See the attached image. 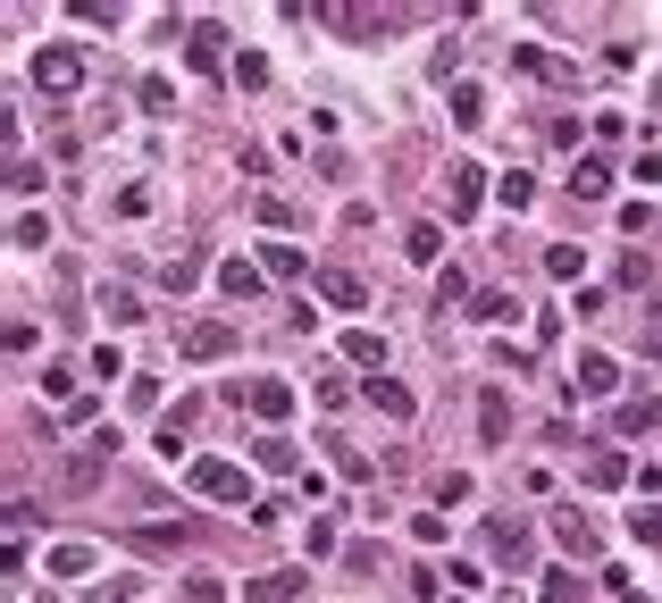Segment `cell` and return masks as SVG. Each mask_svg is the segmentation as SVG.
Instances as JSON below:
<instances>
[{"mask_svg": "<svg viewBox=\"0 0 662 603\" xmlns=\"http://www.w3.org/2000/svg\"><path fill=\"white\" fill-rule=\"evenodd\" d=\"M310 285H319V302H327V310H369V285H360L353 268H319Z\"/></svg>", "mask_w": 662, "mask_h": 603, "instance_id": "cell-10", "label": "cell"}, {"mask_svg": "<svg viewBox=\"0 0 662 603\" xmlns=\"http://www.w3.org/2000/svg\"><path fill=\"white\" fill-rule=\"evenodd\" d=\"M629 536H638L645 553H662V503H638V511H629Z\"/></svg>", "mask_w": 662, "mask_h": 603, "instance_id": "cell-29", "label": "cell"}, {"mask_svg": "<svg viewBox=\"0 0 662 603\" xmlns=\"http://www.w3.org/2000/svg\"><path fill=\"white\" fill-rule=\"evenodd\" d=\"M110 444H118V436L101 428V436H93L84 452H68V470H59V487H68V494H93V487H101V461H110Z\"/></svg>", "mask_w": 662, "mask_h": 603, "instance_id": "cell-4", "label": "cell"}, {"mask_svg": "<svg viewBox=\"0 0 662 603\" xmlns=\"http://www.w3.org/2000/svg\"><path fill=\"white\" fill-rule=\"evenodd\" d=\"M344 360H353V369H378V377H386V336H378V327H353V336H344Z\"/></svg>", "mask_w": 662, "mask_h": 603, "instance_id": "cell-16", "label": "cell"}, {"mask_svg": "<svg viewBox=\"0 0 662 603\" xmlns=\"http://www.w3.org/2000/svg\"><path fill=\"white\" fill-rule=\"evenodd\" d=\"M495 202H503V209H529V202H537V185L511 168V176H495Z\"/></svg>", "mask_w": 662, "mask_h": 603, "instance_id": "cell-32", "label": "cell"}, {"mask_svg": "<svg viewBox=\"0 0 662 603\" xmlns=\"http://www.w3.org/2000/svg\"><path fill=\"white\" fill-rule=\"evenodd\" d=\"M101 319H110V327H134V319H143V302H134L126 285H101Z\"/></svg>", "mask_w": 662, "mask_h": 603, "instance_id": "cell-25", "label": "cell"}, {"mask_svg": "<svg viewBox=\"0 0 662 603\" xmlns=\"http://www.w3.org/2000/svg\"><path fill=\"white\" fill-rule=\"evenodd\" d=\"M261 268L268 277H303V244H261Z\"/></svg>", "mask_w": 662, "mask_h": 603, "instance_id": "cell-31", "label": "cell"}, {"mask_svg": "<svg viewBox=\"0 0 662 603\" xmlns=\"http://www.w3.org/2000/svg\"><path fill=\"white\" fill-rule=\"evenodd\" d=\"M160 285H169V294H193V285H202V252H176V260L160 268Z\"/></svg>", "mask_w": 662, "mask_h": 603, "instance_id": "cell-27", "label": "cell"}, {"mask_svg": "<svg viewBox=\"0 0 662 603\" xmlns=\"http://www.w3.org/2000/svg\"><path fill=\"white\" fill-rule=\"evenodd\" d=\"M579 268H587V252H579V244H553V252H546V277H562V285H570Z\"/></svg>", "mask_w": 662, "mask_h": 603, "instance_id": "cell-34", "label": "cell"}, {"mask_svg": "<svg viewBox=\"0 0 662 603\" xmlns=\"http://www.w3.org/2000/svg\"><path fill=\"white\" fill-rule=\"evenodd\" d=\"M176 595L185 603H227V579L218 570H193V579H176Z\"/></svg>", "mask_w": 662, "mask_h": 603, "instance_id": "cell-28", "label": "cell"}, {"mask_svg": "<svg viewBox=\"0 0 662 603\" xmlns=\"http://www.w3.org/2000/svg\"><path fill=\"white\" fill-rule=\"evenodd\" d=\"M235 402H244L261 428H277V419L294 411V386H285V377H252V386H235Z\"/></svg>", "mask_w": 662, "mask_h": 603, "instance_id": "cell-3", "label": "cell"}, {"mask_svg": "<svg viewBox=\"0 0 662 603\" xmlns=\"http://www.w3.org/2000/svg\"><path fill=\"white\" fill-rule=\"evenodd\" d=\"M303 553H310V562H327V553H336V520H319V511H310V528H303Z\"/></svg>", "mask_w": 662, "mask_h": 603, "instance_id": "cell-33", "label": "cell"}, {"mask_svg": "<svg viewBox=\"0 0 662 603\" xmlns=\"http://www.w3.org/2000/svg\"><path fill=\"white\" fill-rule=\"evenodd\" d=\"M42 570H51V579H84V570H93V545H51Z\"/></svg>", "mask_w": 662, "mask_h": 603, "instance_id": "cell-23", "label": "cell"}, {"mask_svg": "<svg viewBox=\"0 0 662 603\" xmlns=\"http://www.w3.org/2000/svg\"><path fill=\"white\" fill-rule=\"evenodd\" d=\"M621 603H638V595H621Z\"/></svg>", "mask_w": 662, "mask_h": 603, "instance_id": "cell-39", "label": "cell"}, {"mask_svg": "<svg viewBox=\"0 0 662 603\" xmlns=\"http://www.w3.org/2000/svg\"><path fill=\"white\" fill-rule=\"evenodd\" d=\"M360 395L378 402L386 419H411V411H419V395H411V386H403V377H369V386H360Z\"/></svg>", "mask_w": 662, "mask_h": 603, "instance_id": "cell-15", "label": "cell"}, {"mask_svg": "<svg viewBox=\"0 0 662 603\" xmlns=\"http://www.w3.org/2000/svg\"><path fill=\"white\" fill-rule=\"evenodd\" d=\"M553 536H562V545L579 553V562H595V553H604V545H595V520H587L579 503H570V511H553Z\"/></svg>", "mask_w": 662, "mask_h": 603, "instance_id": "cell-13", "label": "cell"}, {"mask_svg": "<svg viewBox=\"0 0 662 603\" xmlns=\"http://www.w3.org/2000/svg\"><path fill=\"white\" fill-rule=\"evenodd\" d=\"M403 252H411V260H436V252H445V226H436V218H419L411 235H403Z\"/></svg>", "mask_w": 662, "mask_h": 603, "instance_id": "cell-30", "label": "cell"}, {"mask_svg": "<svg viewBox=\"0 0 662 603\" xmlns=\"http://www.w3.org/2000/svg\"><path fill=\"white\" fill-rule=\"evenodd\" d=\"M252 461H261L268 478H303V444H294V436H285V428H268L261 444H252Z\"/></svg>", "mask_w": 662, "mask_h": 603, "instance_id": "cell-8", "label": "cell"}, {"mask_svg": "<svg viewBox=\"0 0 662 603\" xmlns=\"http://www.w3.org/2000/svg\"><path fill=\"white\" fill-rule=\"evenodd\" d=\"M487 545L503 553L511 570H529V520H511V511H503V520H487Z\"/></svg>", "mask_w": 662, "mask_h": 603, "instance_id": "cell-14", "label": "cell"}, {"mask_svg": "<svg viewBox=\"0 0 662 603\" xmlns=\"http://www.w3.org/2000/svg\"><path fill=\"white\" fill-rule=\"evenodd\" d=\"M84 603H126V586H93V595H84Z\"/></svg>", "mask_w": 662, "mask_h": 603, "instance_id": "cell-38", "label": "cell"}, {"mask_svg": "<svg viewBox=\"0 0 662 603\" xmlns=\"http://www.w3.org/2000/svg\"><path fill=\"white\" fill-rule=\"evenodd\" d=\"M612 193V168L604 160H579V168H570V202H604Z\"/></svg>", "mask_w": 662, "mask_h": 603, "instance_id": "cell-18", "label": "cell"}, {"mask_svg": "<svg viewBox=\"0 0 662 603\" xmlns=\"http://www.w3.org/2000/svg\"><path fill=\"white\" fill-rule=\"evenodd\" d=\"M261 285H268L261 260H244V252H235V260H218V294H227V302H261Z\"/></svg>", "mask_w": 662, "mask_h": 603, "instance_id": "cell-11", "label": "cell"}, {"mask_svg": "<svg viewBox=\"0 0 662 603\" xmlns=\"http://www.w3.org/2000/svg\"><path fill=\"white\" fill-rule=\"evenodd\" d=\"M193 419H202V402H176V411H160V452L176 461V444L193 436Z\"/></svg>", "mask_w": 662, "mask_h": 603, "instance_id": "cell-19", "label": "cell"}, {"mask_svg": "<svg viewBox=\"0 0 662 603\" xmlns=\"http://www.w3.org/2000/svg\"><path fill=\"white\" fill-rule=\"evenodd\" d=\"M621 428L638 436V428H662V402H621Z\"/></svg>", "mask_w": 662, "mask_h": 603, "instance_id": "cell-37", "label": "cell"}, {"mask_svg": "<svg viewBox=\"0 0 662 603\" xmlns=\"http://www.w3.org/2000/svg\"><path fill=\"white\" fill-rule=\"evenodd\" d=\"M227 75H235V84H244V93H261V84H268V59H261V51H244V59H235Z\"/></svg>", "mask_w": 662, "mask_h": 603, "instance_id": "cell-35", "label": "cell"}, {"mask_svg": "<svg viewBox=\"0 0 662 603\" xmlns=\"http://www.w3.org/2000/svg\"><path fill=\"white\" fill-rule=\"evenodd\" d=\"M185 59H193V68H202V75H218V68H235V59H227V25H193V34H185Z\"/></svg>", "mask_w": 662, "mask_h": 603, "instance_id": "cell-9", "label": "cell"}, {"mask_svg": "<svg viewBox=\"0 0 662 603\" xmlns=\"http://www.w3.org/2000/svg\"><path fill=\"white\" fill-rule=\"evenodd\" d=\"M34 93L42 101H77L84 93V51L77 42H42L34 51Z\"/></svg>", "mask_w": 662, "mask_h": 603, "instance_id": "cell-1", "label": "cell"}, {"mask_svg": "<svg viewBox=\"0 0 662 603\" xmlns=\"http://www.w3.org/2000/svg\"><path fill=\"white\" fill-rule=\"evenodd\" d=\"M478 202H487V168L454 160V168H445V209H454V218H478Z\"/></svg>", "mask_w": 662, "mask_h": 603, "instance_id": "cell-5", "label": "cell"}, {"mask_svg": "<svg viewBox=\"0 0 662 603\" xmlns=\"http://www.w3.org/2000/svg\"><path fill=\"white\" fill-rule=\"evenodd\" d=\"M612 386H621V360H612V352H579V369H570V395L604 402Z\"/></svg>", "mask_w": 662, "mask_h": 603, "instance_id": "cell-7", "label": "cell"}, {"mask_svg": "<svg viewBox=\"0 0 662 603\" xmlns=\"http://www.w3.org/2000/svg\"><path fill=\"white\" fill-rule=\"evenodd\" d=\"M503 428H511V402L487 386V395H478V436H487V444H503Z\"/></svg>", "mask_w": 662, "mask_h": 603, "instance_id": "cell-24", "label": "cell"}, {"mask_svg": "<svg viewBox=\"0 0 662 603\" xmlns=\"http://www.w3.org/2000/svg\"><path fill=\"white\" fill-rule=\"evenodd\" d=\"M445 110H454V126H461V134L487 126V93H478V84H454V93H445Z\"/></svg>", "mask_w": 662, "mask_h": 603, "instance_id": "cell-17", "label": "cell"}, {"mask_svg": "<svg viewBox=\"0 0 662 603\" xmlns=\"http://www.w3.org/2000/svg\"><path fill=\"white\" fill-rule=\"evenodd\" d=\"M303 579H310V570H261V579H244V603H294Z\"/></svg>", "mask_w": 662, "mask_h": 603, "instance_id": "cell-12", "label": "cell"}, {"mask_svg": "<svg viewBox=\"0 0 662 603\" xmlns=\"http://www.w3.org/2000/svg\"><path fill=\"white\" fill-rule=\"evenodd\" d=\"M587 487H595V494L629 487V461H621V452H587Z\"/></svg>", "mask_w": 662, "mask_h": 603, "instance_id": "cell-20", "label": "cell"}, {"mask_svg": "<svg viewBox=\"0 0 662 603\" xmlns=\"http://www.w3.org/2000/svg\"><path fill=\"white\" fill-rule=\"evenodd\" d=\"M470 319H478V327H511V319H520V302H511V294H495V285H487V294L470 302Z\"/></svg>", "mask_w": 662, "mask_h": 603, "instance_id": "cell-22", "label": "cell"}, {"mask_svg": "<svg viewBox=\"0 0 662 603\" xmlns=\"http://www.w3.org/2000/svg\"><path fill=\"white\" fill-rule=\"evenodd\" d=\"M176 352H185V360H227L235 352V327L227 319H193L185 336H176Z\"/></svg>", "mask_w": 662, "mask_h": 603, "instance_id": "cell-6", "label": "cell"}, {"mask_svg": "<svg viewBox=\"0 0 662 603\" xmlns=\"http://www.w3.org/2000/svg\"><path fill=\"white\" fill-rule=\"evenodd\" d=\"M185 487L193 494H210V503H252V487H244V470H235V461H185Z\"/></svg>", "mask_w": 662, "mask_h": 603, "instance_id": "cell-2", "label": "cell"}, {"mask_svg": "<svg viewBox=\"0 0 662 603\" xmlns=\"http://www.w3.org/2000/svg\"><path fill=\"white\" fill-rule=\"evenodd\" d=\"M9 244H18V252H42V244H51V218H42V209H18V226H9Z\"/></svg>", "mask_w": 662, "mask_h": 603, "instance_id": "cell-26", "label": "cell"}, {"mask_svg": "<svg viewBox=\"0 0 662 603\" xmlns=\"http://www.w3.org/2000/svg\"><path fill=\"white\" fill-rule=\"evenodd\" d=\"M454 302H470V277H461V268H445V277H436V310H454Z\"/></svg>", "mask_w": 662, "mask_h": 603, "instance_id": "cell-36", "label": "cell"}, {"mask_svg": "<svg viewBox=\"0 0 662 603\" xmlns=\"http://www.w3.org/2000/svg\"><path fill=\"white\" fill-rule=\"evenodd\" d=\"M319 25H336V34H386L395 18H369V9H319Z\"/></svg>", "mask_w": 662, "mask_h": 603, "instance_id": "cell-21", "label": "cell"}]
</instances>
